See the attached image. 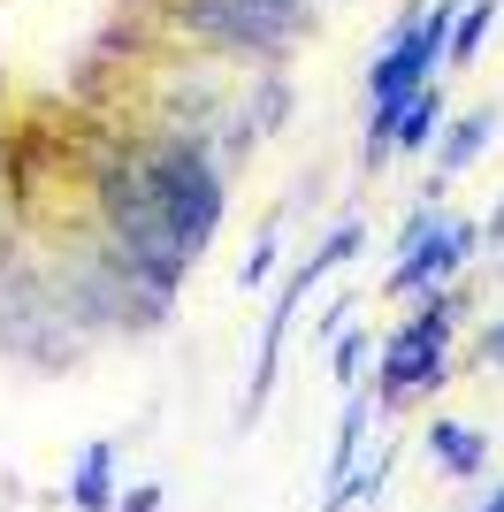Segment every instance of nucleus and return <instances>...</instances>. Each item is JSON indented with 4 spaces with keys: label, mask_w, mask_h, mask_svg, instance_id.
Instances as JSON below:
<instances>
[{
    "label": "nucleus",
    "mask_w": 504,
    "mask_h": 512,
    "mask_svg": "<svg viewBox=\"0 0 504 512\" xmlns=\"http://www.w3.org/2000/svg\"><path fill=\"white\" fill-rule=\"evenodd\" d=\"M443 130H451V100H443V77H436L428 92H413V100H405V115H398V153H428Z\"/></svg>",
    "instance_id": "obj_9"
},
{
    "label": "nucleus",
    "mask_w": 504,
    "mask_h": 512,
    "mask_svg": "<svg viewBox=\"0 0 504 512\" xmlns=\"http://www.w3.org/2000/svg\"><path fill=\"white\" fill-rule=\"evenodd\" d=\"M420 444H428V459H436L451 482H474V474H489V436H482V428H466V421H451V413H428Z\"/></svg>",
    "instance_id": "obj_6"
},
{
    "label": "nucleus",
    "mask_w": 504,
    "mask_h": 512,
    "mask_svg": "<svg viewBox=\"0 0 504 512\" xmlns=\"http://www.w3.org/2000/svg\"><path fill=\"white\" fill-rule=\"evenodd\" d=\"M123 505V474H115V436H92L69 474V512H115Z\"/></svg>",
    "instance_id": "obj_7"
},
{
    "label": "nucleus",
    "mask_w": 504,
    "mask_h": 512,
    "mask_svg": "<svg viewBox=\"0 0 504 512\" xmlns=\"http://www.w3.org/2000/svg\"><path fill=\"white\" fill-rule=\"evenodd\" d=\"M115 512H161V482H138V490H123V505Z\"/></svg>",
    "instance_id": "obj_16"
},
{
    "label": "nucleus",
    "mask_w": 504,
    "mask_h": 512,
    "mask_svg": "<svg viewBox=\"0 0 504 512\" xmlns=\"http://www.w3.org/2000/svg\"><path fill=\"white\" fill-rule=\"evenodd\" d=\"M359 245H367V222H352V214H344V222H336V230L321 237V245H314V253H306V260H314L321 276H336V268H344V260L359 253Z\"/></svg>",
    "instance_id": "obj_13"
},
{
    "label": "nucleus",
    "mask_w": 504,
    "mask_h": 512,
    "mask_svg": "<svg viewBox=\"0 0 504 512\" xmlns=\"http://www.w3.org/2000/svg\"><path fill=\"white\" fill-rule=\"evenodd\" d=\"M497 123H504V115H497V100H482L474 115H459V123L443 130V138H436V184H451V176H466V169H474V161H482V146L497 138Z\"/></svg>",
    "instance_id": "obj_8"
},
{
    "label": "nucleus",
    "mask_w": 504,
    "mask_h": 512,
    "mask_svg": "<svg viewBox=\"0 0 504 512\" xmlns=\"http://www.w3.org/2000/svg\"><path fill=\"white\" fill-rule=\"evenodd\" d=\"M459 314H466V291L451 283V291H436V299H420L413 314L382 337V352H375V398H382V413H398L405 398H436L443 383H451V329H459Z\"/></svg>",
    "instance_id": "obj_1"
},
{
    "label": "nucleus",
    "mask_w": 504,
    "mask_h": 512,
    "mask_svg": "<svg viewBox=\"0 0 504 512\" xmlns=\"http://www.w3.org/2000/svg\"><path fill=\"white\" fill-rule=\"evenodd\" d=\"M375 352H382V344L367 337V329H344V337H336V360H329V375H336L344 390H359L367 375H375Z\"/></svg>",
    "instance_id": "obj_11"
},
{
    "label": "nucleus",
    "mask_w": 504,
    "mask_h": 512,
    "mask_svg": "<svg viewBox=\"0 0 504 512\" xmlns=\"http://www.w3.org/2000/svg\"><path fill=\"white\" fill-rule=\"evenodd\" d=\"M474 512H504V474H497V490H489V497H482Z\"/></svg>",
    "instance_id": "obj_18"
},
{
    "label": "nucleus",
    "mask_w": 504,
    "mask_h": 512,
    "mask_svg": "<svg viewBox=\"0 0 504 512\" xmlns=\"http://www.w3.org/2000/svg\"><path fill=\"white\" fill-rule=\"evenodd\" d=\"M482 237H489V245H497V253H504V199H497V207H489V222H482Z\"/></svg>",
    "instance_id": "obj_17"
},
{
    "label": "nucleus",
    "mask_w": 504,
    "mask_h": 512,
    "mask_svg": "<svg viewBox=\"0 0 504 512\" xmlns=\"http://www.w3.org/2000/svg\"><path fill=\"white\" fill-rule=\"evenodd\" d=\"M321 268L314 260H298L291 276H283V291H275V306H268V321H260V360H252V383H245V413H237V421H260V413H268V398H275V367H283V337H291V321H298V306L314 299L321 291Z\"/></svg>",
    "instance_id": "obj_5"
},
{
    "label": "nucleus",
    "mask_w": 504,
    "mask_h": 512,
    "mask_svg": "<svg viewBox=\"0 0 504 512\" xmlns=\"http://www.w3.org/2000/svg\"><path fill=\"white\" fill-rule=\"evenodd\" d=\"M474 360L504 375V314H489V321H482V337H474Z\"/></svg>",
    "instance_id": "obj_15"
},
{
    "label": "nucleus",
    "mask_w": 504,
    "mask_h": 512,
    "mask_svg": "<svg viewBox=\"0 0 504 512\" xmlns=\"http://www.w3.org/2000/svg\"><path fill=\"white\" fill-rule=\"evenodd\" d=\"M390 467H398V451L382 444V451H375V459H367V467H359V474H352V490H344V512H352V505H359V497H367V505H375V497H382V490H390Z\"/></svg>",
    "instance_id": "obj_14"
},
{
    "label": "nucleus",
    "mask_w": 504,
    "mask_h": 512,
    "mask_svg": "<svg viewBox=\"0 0 504 512\" xmlns=\"http://www.w3.org/2000/svg\"><path fill=\"white\" fill-rule=\"evenodd\" d=\"M489 237H482V222H443L428 245H413L405 260H390V276H382V299H428V291H451V283L466 276V260L482 253Z\"/></svg>",
    "instance_id": "obj_4"
},
{
    "label": "nucleus",
    "mask_w": 504,
    "mask_h": 512,
    "mask_svg": "<svg viewBox=\"0 0 504 512\" xmlns=\"http://www.w3.org/2000/svg\"><path fill=\"white\" fill-rule=\"evenodd\" d=\"M275 253H283V222H260V237H252V253H245V268H237V291H260L268 283V268H275Z\"/></svg>",
    "instance_id": "obj_12"
},
{
    "label": "nucleus",
    "mask_w": 504,
    "mask_h": 512,
    "mask_svg": "<svg viewBox=\"0 0 504 512\" xmlns=\"http://www.w3.org/2000/svg\"><path fill=\"white\" fill-rule=\"evenodd\" d=\"M504 0H466L459 8V31H451V69H474L482 62V39H489V23H497Z\"/></svg>",
    "instance_id": "obj_10"
},
{
    "label": "nucleus",
    "mask_w": 504,
    "mask_h": 512,
    "mask_svg": "<svg viewBox=\"0 0 504 512\" xmlns=\"http://www.w3.org/2000/svg\"><path fill=\"white\" fill-rule=\"evenodd\" d=\"M146 169H153V192H161V214L184 260H199L222 230V207H230V184H222V161H214L199 138H153L146 146Z\"/></svg>",
    "instance_id": "obj_2"
},
{
    "label": "nucleus",
    "mask_w": 504,
    "mask_h": 512,
    "mask_svg": "<svg viewBox=\"0 0 504 512\" xmlns=\"http://www.w3.org/2000/svg\"><path fill=\"white\" fill-rule=\"evenodd\" d=\"M176 16L199 31L207 46H222V54H252V62H275L283 46L306 31V0H184Z\"/></svg>",
    "instance_id": "obj_3"
}]
</instances>
